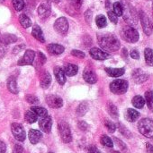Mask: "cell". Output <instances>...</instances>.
Returning <instances> with one entry per match:
<instances>
[{
    "label": "cell",
    "mask_w": 153,
    "mask_h": 153,
    "mask_svg": "<svg viewBox=\"0 0 153 153\" xmlns=\"http://www.w3.org/2000/svg\"><path fill=\"white\" fill-rule=\"evenodd\" d=\"M71 55L76 56V57H78V58H84L85 57V53L80 51V50H77V49H74L71 51Z\"/></svg>",
    "instance_id": "42"
},
{
    "label": "cell",
    "mask_w": 153,
    "mask_h": 153,
    "mask_svg": "<svg viewBox=\"0 0 153 153\" xmlns=\"http://www.w3.org/2000/svg\"><path fill=\"white\" fill-rule=\"evenodd\" d=\"M11 131H12V134H13L14 137L15 138V140H17L19 142H23L25 140V136H26L25 131L22 125L17 124V123L12 124Z\"/></svg>",
    "instance_id": "7"
},
{
    "label": "cell",
    "mask_w": 153,
    "mask_h": 153,
    "mask_svg": "<svg viewBox=\"0 0 153 153\" xmlns=\"http://www.w3.org/2000/svg\"><path fill=\"white\" fill-rule=\"evenodd\" d=\"M106 74L111 76V77H119V76H122L125 70L124 68H106L105 69Z\"/></svg>",
    "instance_id": "24"
},
{
    "label": "cell",
    "mask_w": 153,
    "mask_h": 153,
    "mask_svg": "<svg viewBox=\"0 0 153 153\" xmlns=\"http://www.w3.org/2000/svg\"><path fill=\"white\" fill-rule=\"evenodd\" d=\"M39 126L41 128V130L45 133V134H49L51 130V126H52V119L50 116H46L44 117H41L39 121Z\"/></svg>",
    "instance_id": "13"
},
{
    "label": "cell",
    "mask_w": 153,
    "mask_h": 153,
    "mask_svg": "<svg viewBox=\"0 0 153 153\" xmlns=\"http://www.w3.org/2000/svg\"><path fill=\"white\" fill-rule=\"evenodd\" d=\"M108 6H110V1H109V0L106 1V7L108 8Z\"/></svg>",
    "instance_id": "56"
},
{
    "label": "cell",
    "mask_w": 153,
    "mask_h": 153,
    "mask_svg": "<svg viewBox=\"0 0 153 153\" xmlns=\"http://www.w3.org/2000/svg\"><path fill=\"white\" fill-rule=\"evenodd\" d=\"M131 57L133 58V59H139L140 58V55H139V52L136 50V49H133L131 51Z\"/></svg>",
    "instance_id": "47"
},
{
    "label": "cell",
    "mask_w": 153,
    "mask_h": 153,
    "mask_svg": "<svg viewBox=\"0 0 153 153\" xmlns=\"http://www.w3.org/2000/svg\"><path fill=\"white\" fill-rule=\"evenodd\" d=\"M37 115L31 109V110H28L25 112V115H24V118H25V121L29 124H32L34 122L37 121Z\"/></svg>",
    "instance_id": "28"
},
{
    "label": "cell",
    "mask_w": 153,
    "mask_h": 153,
    "mask_svg": "<svg viewBox=\"0 0 153 153\" xmlns=\"http://www.w3.org/2000/svg\"><path fill=\"white\" fill-rule=\"evenodd\" d=\"M78 67L76 65L73 64H68L65 65V74L68 76H74L78 74Z\"/></svg>",
    "instance_id": "26"
},
{
    "label": "cell",
    "mask_w": 153,
    "mask_h": 153,
    "mask_svg": "<svg viewBox=\"0 0 153 153\" xmlns=\"http://www.w3.org/2000/svg\"><path fill=\"white\" fill-rule=\"evenodd\" d=\"M16 40H17L16 36H14L13 34L5 33V34H3L0 36V41L3 45H9V44L14 43Z\"/></svg>",
    "instance_id": "21"
},
{
    "label": "cell",
    "mask_w": 153,
    "mask_h": 153,
    "mask_svg": "<svg viewBox=\"0 0 153 153\" xmlns=\"http://www.w3.org/2000/svg\"><path fill=\"white\" fill-rule=\"evenodd\" d=\"M119 127H120V131H121V133L124 135V136H126V137H130L131 136V133L123 126V125H121V124H119Z\"/></svg>",
    "instance_id": "44"
},
{
    "label": "cell",
    "mask_w": 153,
    "mask_h": 153,
    "mask_svg": "<svg viewBox=\"0 0 153 153\" xmlns=\"http://www.w3.org/2000/svg\"><path fill=\"white\" fill-rule=\"evenodd\" d=\"M97 40L99 46L106 51L114 52L120 48V41L114 34L111 33L98 34Z\"/></svg>",
    "instance_id": "1"
},
{
    "label": "cell",
    "mask_w": 153,
    "mask_h": 153,
    "mask_svg": "<svg viewBox=\"0 0 153 153\" xmlns=\"http://www.w3.org/2000/svg\"><path fill=\"white\" fill-rule=\"evenodd\" d=\"M96 23L97 25L98 28H104L106 26L107 22H106V18L103 15V14H100V15H97L96 18Z\"/></svg>",
    "instance_id": "35"
},
{
    "label": "cell",
    "mask_w": 153,
    "mask_h": 153,
    "mask_svg": "<svg viewBox=\"0 0 153 153\" xmlns=\"http://www.w3.org/2000/svg\"><path fill=\"white\" fill-rule=\"evenodd\" d=\"M88 110V106L86 102H82L77 108V115L78 117H83Z\"/></svg>",
    "instance_id": "32"
},
{
    "label": "cell",
    "mask_w": 153,
    "mask_h": 153,
    "mask_svg": "<svg viewBox=\"0 0 153 153\" xmlns=\"http://www.w3.org/2000/svg\"><path fill=\"white\" fill-rule=\"evenodd\" d=\"M123 37L126 41L135 43L139 39V33L132 26H126L123 29Z\"/></svg>",
    "instance_id": "6"
},
{
    "label": "cell",
    "mask_w": 153,
    "mask_h": 153,
    "mask_svg": "<svg viewBox=\"0 0 153 153\" xmlns=\"http://www.w3.org/2000/svg\"><path fill=\"white\" fill-rule=\"evenodd\" d=\"M32 35L37 40H39L40 42H44V41H45V39H44L42 30H41V27H40L39 25H37V24L33 26L32 30Z\"/></svg>",
    "instance_id": "22"
},
{
    "label": "cell",
    "mask_w": 153,
    "mask_h": 153,
    "mask_svg": "<svg viewBox=\"0 0 153 153\" xmlns=\"http://www.w3.org/2000/svg\"><path fill=\"white\" fill-rule=\"evenodd\" d=\"M107 14H108V17H109L110 21H111L113 23L116 24V23H117V22H118L117 15H116L114 12H112V11H109V12L107 13Z\"/></svg>",
    "instance_id": "41"
},
{
    "label": "cell",
    "mask_w": 153,
    "mask_h": 153,
    "mask_svg": "<svg viewBox=\"0 0 153 153\" xmlns=\"http://www.w3.org/2000/svg\"><path fill=\"white\" fill-rule=\"evenodd\" d=\"M6 151V146L4 142L0 141V153H5Z\"/></svg>",
    "instance_id": "51"
},
{
    "label": "cell",
    "mask_w": 153,
    "mask_h": 153,
    "mask_svg": "<svg viewBox=\"0 0 153 153\" xmlns=\"http://www.w3.org/2000/svg\"><path fill=\"white\" fill-rule=\"evenodd\" d=\"M132 103H133V105L135 108H142L143 106H144V104H145V100H144V99L142 96L137 95V96H135L133 99Z\"/></svg>",
    "instance_id": "30"
},
{
    "label": "cell",
    "mask_w": 153,
    "mask_h": 153,
    "mask_svg": "<svg viewBox=\"0 0 153 153\" xmlns=\"http://www.w3.org/2000/svg\"><path fill=\"white\" fill-rule=\"evenodd\" d=\"M25 100L30 104H38L40 102L39 99L37 97H35L34 95H26Z\"/></svg>",
    "instance_id": "39"
},
{
    "label": "cell",
    "mask_w": 153,
    "mask_h": 153,
    "mask_svg": "<svg viewBox=\"0 0 153 153\" xmlns=\"http://www.w3.org/2000/svg\"><path fill=\"white\" fill-rule=\"evenodd\" d=\"M89 54L96 60H106L109 57V54H107L106 52H104L103 50L96 48H91L89 51Z\"/></svg>",
    "instance_id": "14"
},
{
    "label": "cell",
    "mask_w": 153,
    "mask_h": 153,
    "mask_svg": "<svg viewBox=\"0 0 153 153\" xmlns=\"http://www.w3.org/2000/svg\"><path fill=\"white\" fill-rule=\"evenodd\" d=\"M114 13L117 16L123 15V4L120 2H115L114 4Z\"/></svg>",
    "instance_id": "38"
},
{
    "label": "cell",
    "mask_w": 153,
    "mask_h": 153,
    "mask_svg": "<svg viewBox=\"0 0 153 153\" xmlns=\"http://www.w3.org/2000/svg\"><path fill=\"white\" fill-rule=\"evenodd\" d=\"M89 153H91V152H89Z\"/></svg>",
    "instance_id": "60"
},
{
    "label": "cell",
    "mask_w": 153,
    "mask_h": 153,
    "mask_svg": "<svg viewBox=\"0 0 153 153\" xmlns=\"http://www.w3.org/2000/svg\"><path fill=\"white\" fill-rule=\"evenodd\" d=\"M115 141L116 143H118V146H119V147L121 146V147H122V149H124V150H125V149H126V147H125L124 143H123V142L119 141V140H118V139H116V138L115 139Z\"/></svg>",
    "instance_id": "54"
},
{
    "label": "cell",
    "mask_w": 153,
    "mask_h": 153,
    "mask_svg": "<svg viewBox=\"0 0 153 153\" xmlns=\"http://www.w3.org/2000/svg\"><path fill=\"white\" fill-rule=\"evenodd\" d=\"M139 132L147 138H153V121L150 118H143L138 124Z\"/></svg>",
    "instance_id": "3"
},
{
    "label": "cell",
    "mask_w": 153,
    "mask_h": 153,
    "mask_svg": "<svg viewBox=\"0 0 153 153\" xmlns=\"http://www.w3.org/2000/svg\"><path fill=\"white\" fill-rule=\"evenodd\" d=\"M51 82V76L48 72H44L41 76V86L42 89H47Z\"/></svg>",
    "instance_id": "25"
},
{
    "label": "cell",
    "mask_w": 153,
    "mask_h": 153,
    "mask_svg": "<svg viewBox=\"0 0 153 153\" xmlns=\"http://www.w3.org/2000/svg\"><path fill=\"white\" fill-rule=\"evenodd\" d=\"M147 150H148V152L149 153H153V147L150 144V143H147Z\"/></svg>",
    "instance_id": "55"
},
{
    "label": "cell",
    "mask_w": 153,
    "mask_h": 153,
    "mask_svg": "<svg viewBox=\"0 0 153 153\" xmlns=\"http://www.w3.org/2000/svg\"><path fill=\"white\" fill-rule=\"evenodd\" d=\"M31 109L37 115V117H41H41H46V116L48 115L47 110H46L44 108H41V107L34 106V107H32Z\"/></svg>",
    "instance_id": "31"
},
{
    "label": "cell",
    "mask_w": 153,
    "mask_h": 153,
    "mask_svg": "<svg viewBox=\"0 0 153 153\" xmlns=\"http://www.w3.org/2000/svg\"><path fill=\"white\" fill-rule=\"evenodd\" d=\"M23 48H24V45H23V44H21V45H19V46H16V47L13 49V53H14V54H17V53L20 52V50L23 49Z\"/></svg>",
    "instance_id": "49"
},
{
    "label": "cell",
    "mask_w": 153,
    "mask_h": 153,
    "mask_svg": "<svg viewBox=\"0 0 153 153\" xmlns=\"http://www.w3.org/2000/svg\"><path fill=\"white\" fill-rule=\"evenodd\" d=\"M37 12H38V15L41 19H46L47 17H49L51 13V4H50V0H46L42 2L39 5Z\"/></svg>",
    "instance_id": "10"
},
{
    "label": "cell",
    "mask_w": 153,
    "mask_h": 153,
    "mask_svg": "<svg viewBox=\"0 0 153 153\" xmlns=\"http://www.w3.org/2000/svg\"><path fill=\"white\" fill-rule=\"evenodd\" d=\"M85 19L87 21V22L90 23L91 22V19H92V12L90 10H87L85 13Z\"/></svg>",
    "instance_id": "46"
},
{
    "label": "cell",
    "mask_w": 153,
    "mask_h": 153,
    "mask_svg": "<svg viewBox=\"0 0 153 153\" xmlns=\"http://www.w3.org/2000/svg\"><path fill=\"white\" fill-rule=\"evenodd\" d=\"M152 7H153V5H152Z\"/></svg>",
    "instance_id": "61"
},
{
    "label": "cell",
    "mask_w": 153,
    "mask_h": 153,
    "mask_svg": "<svg viewBox=\"0 0 153 153\" xmlns=\"http://www.w3.org/2000/svg\"><path fill=\"white\" fill-rule=\"evenodd\" d=\"M139 117H140V113L138 111H136L135 109L129 108L125 112V118L129 122H134V121H136L139 118Z\"/></svg>",
    "instance_id": "23"
},
{
    "label": "cell",
    "mask_w": 153,
    "mask_h": 153,
    "mask_svg": "<svg viewBox=\"0 0 153 153\" xmlns=\"http://www.w3.org/2000/svg\"><path fill=\"white\" fill-rule=\"evenodd\" d=\"M7 89L8 91L13 94L18 93V88H17V82L14 76H10L7 79Z\"/></svg>",
    "instance_id": "20"
},
{
    "label": "cell",
    "mask_w": 153,
    "mask_h": 153,
    "mask_svg": "<svg viewBox=\"0 0 153 153\" xmlns=\"http://www.w3.org/2000/svg\"><path fill=\"white\" fill-rule=\"evenodd\" d=\"M5 54V48L4 45H0V57H3Z\"/></svg>",
    "instance_id": "53"
},
{
    "label": "cell",
    "mask_w": 153,
    "mask_h": 153,
    "mask_svg": "<svg viewBox=\"0 0 153 153\" xmlns=\"http://www.w3.org/2000/svg\"><path fill=\"white\" fill-rule=\"evenodd\" d=\"M69 2L74 6V8H76L77 10H78L81 5H82V0H69Z\"/></svg>",
    "instance_id": "43"
},
{
    "label": "cell",
    "mask_w": 153,
    "mask_h": 153,
    "mask_svg": "<svg viewBox=\"0 0 153 153\" xmlns=\"http://www.w3.org/2000/svg\"><path fill=\"white\" fill-rule=\"evenodd\" d=\"M42 137V134L35 129H31L29 131V140L32 144H36L38 143Z\"/></svg>",
    "instance_id": "18"
},
{
    "label": "cell",
    "mask_w": 153,
    "mask_h": 153,
    "mask_svg": "<svg viewBox=\"0 0 153 153\" xmlns=\"http://www.w3.org/2000/svg\"><path fill=\"white\" fill-rule=\"evenodd\" d=\"M23 148L20 144H15L13 149V153H23Z\"/></svg>",
    "instance_id": "45"
},
{
    "label": "cell",
    "mask_w": 153,
    "mask_h": 153,
    "mask_svg": "<svg viewBox=\"0 0 153 153\" xmlns=\"http://www.w3.org/2000/svg\"><path fill=\"white\" fill-rule=\"evenodd\" d=\"M49 153H53V152H49Z\"/></svg>",
    "instance_id": "59"
},
{
    "label": "cell",
    "mask_w": 153,
    "mask_h": 153,
    "mask_svg": "<svg viewBox=\"0 0 153 153\" xmlns=\"http://www.w3.org/2000/svg\"><path fill=\"white\" fill-rule=\"evenodd\" d=\"M101 143L106 146V147H109V148H112L114 146V143L113 141L111 140V138H109L107 135H103L101 137Z\"/></svg>",
    "instance_id": "37"
},
{
    "label": "cell",
    "mask_w": 153,
    "mask_h": 153,
    "mask_svg": "<svg viewBox=\"0 0 153 153\" xmlns=\"http://www.w3.org/2000/svg\"><path fill=\"white\" fill-rule=\"evenodd\" d=\"M19 22H20V24L24 29H27V28H29L32 25V21L30 20V18L26 14H23V13L20 14V16H19Z\"/></svg>",
    "instance_id": "27"
},
{
    "label": "cell",
    "mask_w": 153,
    "mask_h": 153,
    "mask_svg": "<svg viewBox=\"0 0 153 153\" xmlns=\"http://www.w3.org/2000/svg\"><path fill=\"white\" fill-rule=\"evenodd\" d=\"M12 4L14 8L16 11H22L24 8V1L23 0H12Z\"/></svg>",
    "instance_id": "36"
},
{
    "label": "cell",
    "mask_w": 153,
    "mask_h": 153,
    "mask_svg": "<svg viewBox=\"0 0 153 153\" xmlns=\"http://www.w3.org/2000/svg\"><path fill=\"white\" fill-rule=\"evenodd\" d=\"M83 78L87 83L90 84H94L97 82L96 74L92 70H86L83 74Z\"/></svg>",
    "instance_id": "19"
},
{
    "label": "cell",
    "mask_w": 153,
    "mask_h": 153,
    "mask_svg": "<svg viewBox=\"0 0 153 153\" xmlns=\"http://www.w3.org/2000/svg\"><path fill=\"white\" fill-rule=\"evenodd\" d=\"M47 50L51 55L59 56V55H60V54H62L64 52L65 48L62 45H60V44H50L47 47Z\"/></svg>",
    "instance_id": "15"
},
{
    "label": "cell",
    "mask_w": 153,
    "mask_h": 153,
    "mask_svg": "<svg viewBox=\"0 0 153 153\" xmlns=\"http://www.w3.org/2000/svg\"><path fill=\"white\" fill-rule=\"evenodd\" d=\"M38 55H39V56H40V61H41V65H43L45 62H46V57H45V56L41 53V52H39L38 53Z\"/></svg>",
    "instance_id": "50"
},
{
    "label": "cell",
    "mask_w": 153,
    "mask_h": 153,
    "mask_svg": "<svg viewBox=\"0 0 153 153\" xmlns=\"http://www.w3.org/2000/svg\"><path fill=\"white\" fill-rule=\"evenodd\" d=\"M50 1H52V2H54V3H59V2H60L61 0H50Z\"/></svg>",
    "instance_id": "57"
},
{
    "label": "cell",
    "mask_w": 153,
    "mask_h": 153,
    "mask_svg": "<svg viewBox=\"0 0 153 153\" xmlns=\"http://www.w3.org/2000/svg\"><path fill=\"white\" fill-rule=\"evenodd\" d=\"M34 57H35V52L32 49H28L25 51L24 53V56L19 59L18 61V65H21V66H23V65H30L33 63V60H34Z\"/></svg>",
    "instance_id": "11"
},
{
    "label": "cell",
    "mask_w": 153,
    "mask_h": 153,
    "mask_svg": "<svg viewBox=\"0 0 153 153\" xmlns=\"http://www.w3.org/2000/svg\"><path fill=\"white\" fill-rule=\"evenodd\" d=\"M78 127H79L82 131H86V130L87 129V123H86V122L81 121V122H79V123H78Z\"/></svg>",
    "instance_id": "48"
},
{
    "label": "cell",
    "mask_w": 153,
    "mask_h": 153,
    "mask_svg": "<svg viewBox=\"0 0 153 153\" xmlns=\"http://www.w3.org/2000/svg\"><path fill=\"white\" fill-rule=\"evenodd\" d=\"M129 83L125 80H115L110 83V91L115 94H124L128 90Z\"/></svg>",
    "instance_id": "4"
},
{
    "label": "cell",
    "mask_w": 153,
    "mask_h": 153,
    "mask_svg": "<svg viewBox=\"0 0 153 153\" xmlns=\"http://www.w3.org/2000/svg\"><path fill=\"white\" fill-rule=\"evenodd\" d=\"M144 56L146 64L150 66H153V50L151 48H147L144 50Z\"/></svg>",
    "instance_id": "29"
},
{
    "label": "cell",
    "mask_w": 153,
    "mask_h": 153,
    "mask_svg": "<svg viewBox=\"0 0 153 153\" xmlns=\"http://www.w3.org/2000/svg\"><path fill=\"white\" fill-rule=\"evenodd\" d=\"M145 99L146 102L148 105V108L152 111L153 110V91H148L145 93Z\"/></svg>",
    "instance_id": "34"
},
{
    "label": "cell",
    "mask_w": 153,
    "mask_h": 153,
    "mask_svg": "<svg viewBox=\"0 0 153 153\" xmlns=\"http://www.w3.org/2000/svg\"><path fill=\"white\" fill-rule=\"evenodd\" d=\"M46 102L51 108H60L63 106L62 99L56 95H48L46 97Z\"/></svg>",
    "instance_id": "12"
},
{
    "label": "cell",
    "mask_w": 153,
    "mask_h": 153,
    "mask_svg": "<svg viewBox=\"0 0 153 153\" xmlns=\"http://www.w3.org/2000/svg\"><path fill=\"white\" fill-rule=\"evenodd\" d=\"M107 110H108V113L111 115V117H113L114 118H117L118 117V109H117V108L113 103H111V102L108 103Z\"/></svg>",
    "instance_id": "33"
},
{
    "label": "cell",
    "mask_w": 153,
    "mask_h": 153,
    "mask_svg": "<svg viewBox=\"0 0 153 153\" xmlns=\"http://www.w3.org/2000/svg\"><path fill=\"white\" fill-rule=\"evenodd\" d=\"M54 74H55L57 82L60 85H64L65 82H66V74H65L64 70L61 67L56 66L54 68Z\"/></svg>",
    "instance_id": "16"
},
{
    "label": "cell",
    "mask_w": 153,
    "mask_h": 153,
    "mask_svg": "<svg viewBox=\"0 0 153 153\" xmlns=\"http://www.w3.org/2000/svg\"><path fill=\"white\" fill-rule=\"evenodd\" d=\"M105 125H106V126L107 130L109 131V133H112V134H113V133H115V130H116V126H115V125L113 122L108 121V120H106Z\"/></svg>",
    "instance_id": "40"
},
{
    "label": "cell",
    "mask_w": 153,
    "mask_h": 153,
    "mask_svg": "<svg viewBox=\"0 0 153 153\" xmlns=\"http://www.w3.org/2000/svg\"><path fill=\"white\" fill-rule=\"evenodd\" d=\"M123 15L124 21L130 25H136L138 22V14L130 4L124 3L123 4Z\"/></svg>",
    "instance_id": "2"
},
{
    "label": "cell",
    "mask_w": 153,
    "mask_h": 153,
    "mask_svg": "<svg viewBox=\"0 0 153 153\" xmlns=\"http://www.w3.org/2000/svg\"><path fill=\"white\" fill-rule=\"evenodd\" d=\"M140 19H141V22H142L143 31L145 32L146 35H148V36L151 35V32H152L153 25L151 23V21L149 18V16L143 11H141L140 12Z\"/></svg>",
    "instance_id": "8"
},
{
    "label": "cell",
    "mask_w": 153,
    "mask_h": 153,
    "mask_svg": "<svg viewBox=\"0 0 153 153\" xmlns=\"http://www.w3.org/2000/svg\"><path fill=\"white\" fill-rule=\"evenodd\" d=\"M88 150H89V152L91 153H101L100 152V151H99L96 147H95V146H90V147L88 148Z\"/></svg>",
    "instance_id": "52"
},
{
    "label": "cell",
    "mask_w": 153,
    "mask_h": 153,
    "mask_svg": "<svg viewBox=\"0 0 153 153\" xmlns=\"http://www.w3.org/2000/svg\"><path fill=\"white\" fill-rule=\"evenodd\" d=\"M133 77L134 79V81L137 82V83H142V82H146L148 79H149V75L145 73H143L142 70L140 69H137L133 72Z\"/></svg>",
    "instance_id": "17"
},
{
    "label": "cell",
    "mask_w": 153,
    "mask_h": 153,
    "mask_svg": "<svg viewBox=\"0 0 153 153\" xmlns=\"http://www.w3.org/2000/svg\"><path fill=\"white\" fill-rule=\"evenodd\" d=\"M54 29L58 33H60L61 35H65L69 30L68 20L65 17H60L54 22Z\"/></svg>",
    "instance_id": "9"
},
{
    "label": "cell",
    "mask_w": 153,
    "mask_h": 153,
    "mask_svg": "<svg viewBox=\"0 0 153 153\" xmlns=\"http://www.w3.org/2000/svg\"><path fill=\"white\" fill-rule=\"evenodd\" d=\"M5 0H0V2H4Z\"/></svg>",
    "instance_id": "58"
},
{
    "label": "cell",
    "mask_w": 153,
    "mask_h": 153,
    "mask_svg": "<svg viewBox=\"0 0 153 153\" xmlns=\"http://www.w3.org/2000/svg\"><path fill=\"white\" fill-rule=\"evenodd\" d=\"M58 129H59L60 137L65 143H69L72 141L71 131H70L69 126L67 122L60 121L58 125Z\"/></svg>",
    "instance_id": "5"
}]
</instances>
